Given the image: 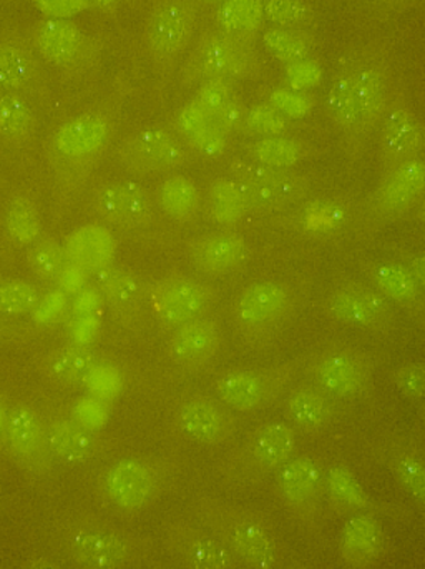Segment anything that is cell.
Instances as JSON below:
<instances>
[{
  "label": "cell",
  "mask_w": 425,
  "mask_h": 569,
  "mask_svg": "<svg viewBox=\"0 0 425 569\" xmlns=\"http://www.w3.org/2000/svg\"><path fill=\"white\" fill-rule=\"evenodd\" d=\"M186 561L193 569H230V550L213 538H196L186 547Z\"/></svg>",
  "instance_id": "44"
},
{
  "label": "cell",
  "mask_w": 425,
  "mask_h": 569,
  "mask_svg": "<svg viewBox=\"0 0 425 569\" xmlns=\"http://www.w3.org/2000/svg\"><path fill=\"white\" fill-rule=\"evenodd\" d=\"M246 150L247 159L273 169H293L306 153L303 143L283 136L257 139Z\"/></svg>",
  "instance_id": "37"
},
{
  "label": "cell",
  "mask_w": 425,
  "mask_h": 569,
  "mask_svg": "<svg viewBox=\"0 0 425 569\" xmlns=\"http://www.w3.org/2000/svg\"><path fill=\"white\" fill-rule=\"evenodd\" d=\"M36 47L49 62L67 67L82 59L87 37L67 19H47L37 30Z\"/></svg>",
  "instance_id": "22"
},
{
  "label": "cell",
  "mask_w": 425,
  "mask_h": 569,
  "mask_svg": "<svg viewBox=\"0 0 425 569\" xmlns=\"http://www.w3.org/2000/svg\"><path fill=\"white\" fill-rule=\"evenodd\" d=\"M13 405L10 403L6 393H0V451L7 453V430H9L10 411Z\"/></svg>",
  "instance_id": "56"
},
{
  "label": "cell",
  "mask_w": 425,
  "mask_h": 569,
  "mask_svg": "<svg viewBox=\"0 0 425 569\" xmlns=\"http://www.w3.org/2000/svg\"><path fill=\"white\" fill-rule=\"evenodd\" d=\"M206 220L220 229H231L243 222L244 217L253 216L246 196L236 180L223 176L214 179L206 189Z\"/></svg>",
  "instance_id": "24"
},
{
  "label": "cell",
  "mask_w": 425,
  "mask_h": 569,
  "mask_svg": "<svg viewBox=\"0 0 425 569\" xmlns=\"http://www.w3.org/2000/svg\"><path fill=\"white\" fill-rule=\"evenodd\" d=\"M419 219L423 220V222H425V199L423 200V206H421L419 209Z\"/></svg>",
  "instance_id": "61"
},
{
  "label": "cell",
  "mask_w": 425,
  "mask_h": 569,
  "mask_svg": "<svg viewBox=\"0 0 425 569\" xmlns=\"http://www.w3.org/2000/svg\"><path fill=\"white\" fill-rule=\"evenodd\" d=\"M263 19V0H226L216 13L217 23L230 32H253Z\"/></svg>",
  "instance_id": "41"
},
{
  "label": "cell",
  "mask_w": 425,
  "mask_h": 569,
  "mask_svg": "<svg viewBox=\"0 0 425 569\" xmlns=\"http://www.w3.org/2000/svg\"><path fill=\"white\" fill-rule=\"evenodd\" d=\"M179 425L193 440L213 443L224 431V415L210 398L196 397L179 410Z\"/></svg>",
  "instance_id": "31"
},
{
  "label": "cell",
  "mask_w": 425,
  "mask_h": 569,
  "mask_svg": "<svg viewBox=\"0 0 425 569\" xmlns=\"http://www.w3.org/2000/svg\"><path fill=\"white\" fill-rule=\"evenodd\" d=\"M90 2L95 3L97 7L103 10H113L119 3V0H90Z\"/></svg>",
  "instance_id": "60"
},
{
  "label": "cell",
  "mask_w": 425,
  "mask_h": 569,
  "mask_svg": "<svg viewBox=\"0 0 425 569\" xmlns=\"http://www.w3.org/2000/svg\"><path fill=\"white\" fill-rule=\"evenodd\" d=\"M212 303V290L185 273H169L146 282V307L165 328H179L203 317Z\"/></svg>",
  "instance_id": "3"
},
{
  "label": "cell",
  "mask_w": 425,
  "mask_h": 569,
  "mask_svg": "<svg viewBox=\"0 0 425 569\" xmlns=\"http://www.w3.org/2000/svg\"><path fill=\"white\" fill-rule=\"evenodd\" d=\"M340 543L344 560L356 567H364L384 553L387 535L376 518L371 515H357L344 525Z\"/></svg>",
  "instance_id": "21"
},
{
  "label": "cell",
  "mask_w": 425,
  "mask_h": 569,
  "mask_svg": "<svg viewBox=\"0 0 425 569\" xmlns=\"http://www.w3.org/2000/svg\"><path fill=\"white\" fill-rule=\"evenodd\" d=\"M112 132V122L105 113L85 112L72 117L50 133L47 162L60 206L69 207L82 196Z\"/></svg>",
  "instance_id": "1"
},
{
  "label": "cell",
  "mask_w": 425,
  "mask_h": 569,
  "mask_svg": "<svg viewBox=\"0 0 425 569\" xmlns=\"http://www.w3.org/2000/svg\"><path fill=\"white\" fill-rule=\"evenodd\" d=\"M159 206L173 222L192 223L202 212V193L189 177L172 176L159 187Z\"/></svg>",
  "instance_id": "29"
},
{
  "label": "cell",
  "mask_w": 425,
  "mask_h": 569,
  "mask_svg": "<svg viewBox=\"0 0 425 569\" xmlns=\"http://www.w3.org/2000/svg\"><path fill=\"white\" fill-rule=\"evenodd\" d=\"M351 76H353L354 89H356L361 107H363L364 122H366L367 129L380 119L381 112H383L384 100H386L384 83L380 73L374 70H354Z\"/></svg>",
  "instance_id": "42"
},
{
  "label": "cell",
  "mask_w": 425,
  "mask_h": 569,
  "mask_svg": "<svg viewBox=\"0 0 425 569\" xmlns=\"http://www.w3.org/2000/svg\"><path fill=\"white\" fill-rule=\"evenodd\" d=\"M394 473L404 490L425 505V461L413 453L399 455L394 460Z\"/></svg>",
  "instance_id": "48"
},
{
  "label": "cell",
  "mask_w": 425,
  "mask_h": 569,
  "mask_svg": "<svg viewBox=\"0 0 425 569\" xmlns=\"http://www.w3.org/2000/svg\"><path fill=\"white\" fill-rule=\"evenodd\" d=\"M120 167L139 176L175 172L192 160L186 143L159 127L140 130L127 137L115 152Z\"/></svg>",
  "instance_id": "4"
},
{
  "label": "cell",
  "mask_w": 425,
  "mask_h": 569,
  "mask_svg": "<svg viewBox=\"0 0 425 569\" xmlns=\"http://www.w3.org/2000/svg\"><path fill=\"white\" fill-rule=\"evenodd\" d=\"M63 246L69 262L87 276H95L100 270L113 266L119 256V240L112 230L100 223H83L70 230Z\"/></svg>",
  "instance_id": "15"
},
{
  "label": "cell",
  "mask_w": 425,
  "mask_h": 569,
  "mask_svg": "<svg viewBox=\"0 0 425 569\" xmlns=\"http://www.w3.org/2000/svg\"><path fill=\"white\" fill-rule=\"evenodd\" d=\"M270 106H273L286 119H304L313 110V99L306 92L297 90L276 89L270 96Z\"/></svg>",
  "instance_id": "50"
},
{
  "label": "cell",
  "mask_w": 425,
  "mask_h": 569,
  "mask_svg": "<svg viewBox=\"0 0 425 569\" xmlns=\"http://www.w3.org/2000/svg\"><path fill=\"white\" fill-rule=\"evenodd\" d=\"M22 328L12 318L0 315V345L13 343L22 338Z\"/></svg>",
  "instance_id": "57"
},
{
  "label": "cell",
  "mask_w": 425,
  "mask_h": 569,
  "mask_svg": "<svg viewBox=\"0 0 425 569\" xmlns=\"http://www.w3.org/2000/svg\"><path fill=\"white\" fill-rule=\"evenodd\" d=\"M264 46L276 59L293 63L297 60L310 59L313 47L310 39L290 30H270L264 33Z\"/></svg>",
  "instance_id": "43"
},
{
  "label": "cell",
  "mask_w": 425,
  "mask_h": 569,
  "mask_svg": "<svg viewBox=\"0 0 425 569\" xmlns=\"http://www.w3.org/2000/svg\"><path fill=\"white\" fill-rule=\"evenodd\" d=\"M290 305V293L277 282L264 280L247 287L236 303V320L247 330H261L276 323Z\"/></svg>",
  "instance_id": "18"
},
{
  "label": "cell",
  "mask_w": 425,
  "mask_h": 569,
  "mask_svg": "<svg viewBox=\"0 0 425 569\" xmlns=\"http://www.w3.org/2000/svg\"><path fill=\"white\" fill-rule=\"evenodd\" d=\"M37 9L50 16V19H65L87 9L90 0H33Z\"/></svg>",
  "instance_id": "55"
},
{
  "label": "cell",
  "mask_w": 425,
  "mask_h": 569,
  "mask_svg": "<svg viewBox=\"0 0 425 569\" xmlns=\"http://www.w3.org/2000/svg\"><path fill=\"white\" fill-rule=\"evenodd\" d=\"M296 447V435L290 425L271 421L263 425L251 441V457L260 467L277 468L290 461Z\"/></svg>",
  "instance_id": "30"
},
{
  "label": "cell",
  "mask_w": 425,
  "mask_h": 569,
  "mask_svg": "<svg viewBox=\"0 0 425 569\" xmlns=\"http://www.w3.org/2000/svg\"><path fill=\"white\" fill-rule=\"evenodd\" d=\"M243 127L251 136L266 139V137L283 136L284 130L287 129V119L270 103H261L247 110Z\"/></svg>",
  "instance_id": "46"
},
{
  "label": "cell",
  "mask_w": 425,
  "mask_h": 569,
  "mask_svg": "<svg viewBox=\"0 0 425 569\" xmlns=\"http://www.w3.org/2000/svg\"><path fill=\"white\" fill-rule=\"evenodd\" d=\"M321 471L311 458H294L281 471L280 483L284 497L293 503H303L316 493Z\"/></svg>",
  "instance_id": "38"
},
{
  "label": "cell",
  "mask_w": 425,
  "mask_h": 569,
  "mask_svg": "<svg viewBox=\"0 0 425 569\" xmlns=\"http://www.w3.org/2000/svg\"><path fill=\"white\" fill-rule=\"evenodd\" d=\"M220 330L210 318L200 317L175 328L169 341L170 358L182 368H200L213 360Z\"/></svg>",
  "instance_id": "19"
},
{
  "label": "cell",
  "mask_w": 425,
  "mask_h": 569,
  "mask_svg": "<svg viewBox=\"0 0 425 569\" xmlns=\"http://www.w3.org/2000/svg\"><path fill=\"white\" fill-rule=\"evenodd\" d=\"M213 126V119L195 102L186 103L176 117V129L182 133L183 139L189 140L199 136L203 130Z\"/></svg>",
  "instance_id": "54"
},
{
  "label": "cell",
  "mask_w": 425,
  "mask_h": 569,
  "mask_svg": "<svg viewBox=\"0 0 425 569\" xmlns=\"http://www.w3.org/2000/svg\"><path fill=\"white\" fill-rule=\"evenodd\" d=\"M284 79H286L290 89L306 92V90L320 86L321 80H323V69L314 60H297V62L287 63L286 70H284Z\"/></svg>",
  "instance_id": "51"
},
{
  "label": "cell",
  "mask_w": 425,
  "mask_h": 569,
  "mask_svg": "<svg viewBox=\"0 0 425 569\" xmlns=\"http://www.w3.org/2000/svg\"><path fill=\"white\" fill-rule=\"evenodd\" d=\"M196 103L209 113L212 119L226 112L234 103L240 102L233 87L226 80H206L200 86L195 96Z\"/></svg>",
  "instance_id": "47"
},
{
  "label": "cell",
  "mask_w": 425,
  "mask_h": 569,
  "mask_svg": "<svg viewBox=\"0 0 425 569\" xmlns=\"http://www.w3.org/2000/svg\"><path fill=\"white\" fill-rule=\"evenodd\" d=\"M231 547L241 561L253 569H271L276 561V548L270 535L254 523H240L231 531Z\"/></svg>",
  "instance_id": "34"
},
{
  "label": "cell",
  "mask_w": 425,
  "mask_h": 569,
  "mask_svg": "<svg viewBox=\"0 0 425 569\" xmlns=\"http://www.w3.org/2000/svg\"><path fill=\"white\" fill-rule=\"evenodd\" d=\"M264 16L280 26L301 22L310 16V7L303 0H267Z\"/></svg>",
  "instance_id": "53"
},
{
  "label": "cell",
  "mask_w": 425,
  "mask_h": 569,
  "mask_svg": "<svg viewBox=\"0 0 425 569\" xmlns=\"http://www.w3.org/2000/svg\"><path fill=\"white\" fill-rule=\"evenodd\" d=\"M373 277L387 300L396 301L407 310L425 313L424 290L414 279L409 267L396 262L381 263L373 270Z\"/></svg>",
  "instance_id": "28"
},
{
  "label": "cell",
  "mask_w": 425,
  "mask_h": 569,
  "mask_svg": "<svg viewBox=\"0 0 425 569\" xmlns=\"http://www.w3.org/2000/svg\"><path fill=\"white\" fill-rule=\"evenodd\" d=\"M250 69L246 50L224 36L205 37L196 46L192 59L185 63L183 79L203 83L206 80H226L244 76Z\"/></svg>",
  "instance_id": "8"
},
{
  "label": "cell",
  "mask_w": 425,
  "mask_h": 569,
  "mask_svg": "<svg viewBox=\"0 0 425 569\" xmlns=\"http://www.w3.org/2000/svg\"><path fill=\"white\" fill-rule=\"evenodd\" d=\"M425 193V159L414 157L399 166L384 170L373 206L381 216H401L407 212Z\"/></svg>",
  "instance_id": "10"
},
{
  "label": "cell",
  "mask_w": 425,
  "mask_h": 569,
  "mask_svg": "<svg viewBox=\"0 0 425 569\" xmlns=\"http://www.w3.org/2000/svg\"><path fill=\"white\" fill-rule=\"evenodd\" d=\"M23 569H62L55 561L49 560V558H33V560L27 561Z\"/></svg>",
  "instance_id": "59"
},
{
  "label": "cell",
  "mask_w": 425,
  "mask_h": 569,
  "mask_svg": "<svg viewBox=\"0 0 425 569\" xmlns=\"http://www.w3.org/2000/svg\"><path fill=\"white\" fill-rule=\"evenodd\" d=\"M195 27V9L189 0H159L149 19V42L162 59L185 49Z\"/></svg>",
  "instance_id": "12"
},
{
  "label": "cell",
  "mask_w": 425,
  "mask_h": 569,
  "mask_svg": "<svg viewBox=\"0 0 425 569\" xmlns=\"http://www.w3.org/2000/svg\"><path fill=\"white\" fill-rule=\"evenodd\" d=\"M89 209L97 219L125 230H146L155 223V209L140 183L107 180L93 187Z\"/></svg>",
  "instance_id": "5"
},
{
  "label": "cell",
  "mask_w": 425,
  "mask_h": 569,
  "mask_svg": "<svg viewBox=\"0 0 425 569\" xmlns=\"http://www.w3.org/2000/svg\"><path fill=\"white\" fill-rule=\"evenodd\" d=\"M69 550L77 563L89 569H122L130 560V547L123 538L93 528L73 531Z\"/></svg>",
  "instance_id": "17"
},
{
  "label": "cell",
  "mask_w": 425,
  "mask_h": 569,
  "mask_svg": "<svg viewBox=\"0 0 425 569\" xmlns=\"http://www.w3.org/2000/svg\"><path fill=\"white\" fill-rule=\"evenodd\" d=\"M246 196L251 213L276 212L303 199L311 179L291 169H273L251 159H233L224 167Z\"/></svg>",
  "instance_id": "2"
},
{
  "label": "cell",
  "mask_w": 425,
  "mask_h": 569,
  "mask_svg": "<svg viewBox=\"0 0 425 569\" xmlns=\"http://www.w3.org/2000/svg\"><path fill=\"white\" fill-rule=\"evenodd\" d=\"M39 77V66L29 50L19 43L0 42V87L30 89Z\"/></svg>",
  "instance_id": "36"
},
{
  "label": "cell",
  "mask_w": 425,
  "mask_h": 569,
  "mask_svg": "<svg viewBox=\"0 0 425 569\" xmlns=\"http://www.w3.org/2000/svg\"><path fill=\"white\" fill-rule=\"evenodd\" d=\"M216 395L223 403L234 410L250 411L260 407L267 397V380L253 370L226 371L216 381Z\"/></svg>",
  "instance_id": "25"
},
{
  "label": "cell",
  "mask_w": 425,
  "mask_h": 569,
  "mask_svg": "<svg viewBox=\"0 0 425 569\" xmlns=\"http://www.w3.org/2000/svg\"><path fill=\"white\" fill-rule=\"evenodd\" d=\"M97 290L103 298L117 323L133 328L140 323L146 305V282L135 272L122 266L107 267L95 273Z\"/></svg>",
  "instance_id": "7"
},
{
  "label": "cell",
  "mask_w": 425,
  "mask_h": 569,
  "mask_svg": "<svg viewBox=\"0 0 425 569\" xmlns=\"http://www.w3.org/2000/svg\"><path fill=\"white\" fill-rule=\"evenodd\" d=\"M200 2H203V3H220V2H226V0H200Z\"/></svg>",
  "instance_id": "62"
},
{
  "label": "cell",
  "mask_w": 425,
  "mask_h": 569,
  "mask_svg": "<svg viewBox=\"0 0 425 569\" xmlns=\"http://www.w3.org/2000/svg\"><path fill=\"white\" fill-rule=\"evenodd\" d=\"M250 243L231 230L206 233L189 243V259L205 276H227L241 269L250 259Z\"/></svg>",
  "instance_id": "13"
},
{
  "label": "cell",
  "mask_w": 425,
  "mask_h": 569,
  "mask_svg": "<svg viewBox=\"0 0 425 569\" xmlns=\"http://www.w3.org/2000/svg\"><path fill=\"white\" fill-rule=\"evenodd\" d=\"M326 481L331 493H333L337 500L343 501V503L360 508L371 507L366 491L363 490L360 481H357L356 477H354L350 470H346V468H331V470L327 471Z\"/></svg>",
  "instance_id": "45"
},
{
  "label": "cell",
  "mask_w": 425,
  "mask_h": 569,
  "mask_svg": "<svg viewBox=\"0 0 425 569\" xmlns=\"http://www.w3.org/2000/svg\"><path fill=\"white\" fill-rule=\"evenodd\" d=\"M27 267L40 288L59 287L70 267L65 246L57 237L43 233L37 242L27 247Z\"/></svg>",
  "instance_id": "26"
},
{
  "label": "cell",
  "mask_w": 425,
  "mask_h": 569,
  "mask_svg": "<svg viewBox=\"0 0 425 569\" xmlns=\"http://www.w3.org/2000/svg\"><path fill=\"white\" fill-rule=\"evenodd\" d=\"M100 358L92 347L69 343L53 348L43 361L45 377L63 388H82L99 368Z\"/></svg>",
  "instance_id": "20"
},
{
  "label": "cell",
  "mask_w": 425,
  "mask_h": 569,
  "mask_svg": "<svg viewBox=\"0 0 425 569\" xmlns=\"http://www.w3.org/2000/svg\"><path fill=\"white\" fill-rule=\"evenodd\" d=\"M36 129V110L23 97L17 93L0 96V142L23 146L32 139Z\"/></svg>",
  "instance_id": "32"
},
{
  "label": "cell",
  "mask_w": 425,
  "mask_h": 569,
  "mask_svg": "<svg viewBox=\"0 0 425 569\" xmlns=\"http://www.w3.org/2000/svg\"><path fill=\"white\" fill-rule=\"evenodd\" d=\"M42 288L23 279H0V315L17 318L36 313L42 301Z\"/></svg>",
  "instance_id": "39"
},
{
  "label": "cell",
  "mask_w": 425,
  "mask_h": 569,
  "mask_svg": "<svg viewBox=\"0 0 425 569\" xmlns=\"http://www.w3.org/2000/svg\"><path fill=\"white\" fill-rule=\"evenodd\" d=\"M394 387L407 400H425V363L424 361H411V363L401 365L393 375Z\"/></svg>",
  "instance_id": "49"
},
{
  "label": "cell",
  "mask_w": 425,
  "mask_h": 569,
  "mask_svg": "<svg viewBox=\"0 0 425 569\" xmlns=\"http://www.w3.org/2000/svg\"><path fill=\"white\" fill-rule=\"evenodd\" d=\"M286 415L294 427L306 433H316L330 425L333 418L330 401L320 391L301 388L293 391L286 401Z\"/></svg>",
  "instance_id": "35"
},
{
  "label": "cell",
  "mask_w": 425,
  "mask_h": 569,
  "mask_svg": "<svg viewBox=\"0 0 425 569\" xmlns=\"http://www.w3.org/2000/svg\"><path fill=\"white\" fill-rule=\"evenodd\" d=\"M7 453L29 471H43L49 465L45 421L33 405L19 401L10 411Z\"/></svg>",
  "instance_id": "9"
},
{
  "label": "cell",
  "mask_w": 425,
  "mask_h": 569,
  "mask_svg": "<svg viewBox=\"0 0 425 569\" xmlns=\"http://www.w3.org/2000/svg\"><path fill=\"white\" fill-rule=\"evenodd\" d=\"M107 497L115 507L139 511L152 503L156 493V477L149 463L135 458L117 461L103 478Z\"/></svg>",
  "instance_id": "11"
},
{
  "label": "cell",
  "mask_w": 425,
  "mask_h": 569,
  "mask_svg": "<svg viewBox=\"0 0 425 569\" xmlns=\"http://www.w3.org/2000/svg\"><path fill=\"white\" fill-rule=\"evenodd\" d=\"M425 143L423 123L404 107H394L383 122L381 133V170L399 166L419 157Z\"/></svg>",
  "instance_id": "16"
},
{
  "label": "cell",
  "mask_w": 425,
  "mask_h": 569,
  "mask_svg": "<svg viewBox=\"0 0 425 569\" xmlns=\"http://www.w3.org/2000/svg\"><path fill=\"white\" fill-rule=\"evenodd\" d=\"M326 106L331 119L343 132L357 133L366 129L363 107H361L360 97L354 89L351 72L340 77L333 83L327 92Z\"/></svg>",
  "instance_id": "33"
},
{
  "label": "cell",
  "mask_w": 425,
  "mask_h": 569,
  "mask_svg": "<svg viewBox=\"0 0 425 569\" xmlns=\"http://www.w3.org/2000/svg\"><path fill=\"white\" fill-rule=\"evenodd\" d=\"M411 272H413L414 279L421 284V288L425 291V253L414 256L413 259L407 263Z\"/></svg>",
  "instance_id": "58"
},
{
  "label": "cell",
  "mask_w": 425,
  "mask_h": 569,
  "mask_svg": "<svg viewBox=\"0 0 425 569\" xmlns=\"http://www.w3.org/2000/svg\"><path fill=\"white\" fill-rule=\"evenodd\" d=\"M346 222V210L331 200H314L301 213V226L310 236H331L340 232Z\"/></svg>",
  "instance_id": "40"
},
{
  "label": "cell",
  "mask_w": 425,
  "mask_h": 569,
  "mask_svg": "<svg viewBox=\"0 0 425 569\" xmlns=\"http://www.w3.org/2000/svg\"><path fill=\"white\" fill-rule=\"evenodd\" d=\"M314 378L321 390L337 400L363 397L371 383V368L360 355L334 351L317 361Z\"/></svg>",
  "instance_id": "14"
},
{
  "label": "cell",
  "mask_w": 425,
  "mask_h": 569,
  "mask_svg": "<svg viewBox=\"0 0 425 569\" xmlns=\"http://www.w3.org/2000/svg\"><path fill=\"white\" fill-rule=\"evenodd\" d=\"M3 230L17 247H30L43 236L42 213L26 192H16L7 200Z\"/></svg>",
  "instance_id": "27"
},
{
  "label": "cell",
  "mask_w": 425,
  "mask_h": 569,
  "mask_svg": "<svg viewBox=\"0 0 425 569\" xmlns=\"http://www.w3.org/2000/svg\"><path fill=\"white\" fill-rule=\"evenodd\" d=\"M327 311L341 323L364 330H386L394 320L389 300L363 284L336 288L327 298Z\"/></svg>",
  "instance_id": "6"
},
{
  "label": "cell",
  "mask_w": 425,
  "mask_h": 569,
  "mask_svg": "<svg viewBox=\"0 0 425 569\" xmlns=\"http://www.w3.org/2000/svg\"><path fill=\"white\" fill-rule=\"evenodd\" d=\"M47 445L52 458L72 467L87 463L93 457L95 443L85 427L70 418L45 421Z\"/></svg>",
  "instance_id": "23"
},
{
  "label": "cell",
  "mask_w": 425,
  "mask_h": 569,
  "mask_svg": "<svg viewBox=\"0 0 425 569\" xmlns=\"http://www.w3.org/2000/svg\"><path fill=\"white\" fill-rule=\"evenodd\" d=\"M185 142L190 152L199 153L203 159L210 160L220 159L227 149V136H224L214 123L199 136L185 140Z\"/></svg>",
  "instance_id": "52"
}]
</instances>
